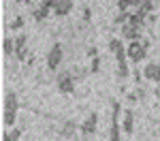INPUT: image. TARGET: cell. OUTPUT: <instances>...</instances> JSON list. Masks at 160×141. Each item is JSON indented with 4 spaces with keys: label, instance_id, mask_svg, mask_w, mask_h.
I'll return each mask as SVG.
<instances>
[{
    "label": "cell",
    "instance_id": "7a4b0ae2",
    "mask_svg": "<svg viewBox=\"0 0 160 141\" xmlns=\"http://www.w3.org/2000/svg\"><path fill=\"white\" fill-rule=\"evenodd\" d=\"M145 47L139 43V41H130V45H128V49H126V53H128V58L132 60V62H141L143 58H145Z\"/></svg>",
    "mask_w": 160,
    "mask_h": 141
},
{
    "label": "cell",
    "instance_id": "52a82bcc",
    "mask_svg": "<svg viewBox=\"0 0 160 141\" xmlns=\"http://www.w3.org/2000/svg\"><path fill=\"white\" fill-rule=\"evenodd\" d=\"M71 9H73V0H58V4H56V13L60 17L62 15H68Z\"/></svg>",
    "mask_w": 160,
    "mask_h": 141
},
{
    "label": "cell",
    "instance_id": "277c9868",
    "mask_svg": "<svg viewBox=\"0 0 160 141\" xmlns=\"http://www.w3.org/2000/svg\"><path fill=\"white\" fill-rule=\"evenodd\" d=\"M96 113H90L88 115V120L81 124V133L86 135V137H90V135H94V130H96Z\"/></svg>",
    "mask_w": 160,
    "mask_h": 141
},
{
    "label": "cell",
    "instance_id": "4fadbf2b",
    "mask_svg": "<svg viewBox=\"0 0 160 141\" xmlns=\"http://www.w3.org/2000/svg\"><path fill=\"white\" fill-rule=\"evenodd\" d=\"M2 49H4V53H7V56L15 53V43H13V38H11V37L4 38V45H2Z\"/></svg>",
    "mask_w": 160,
    "mask_h": 141
},
{
    "label": "cell",
    "instance_id": "4316f807",
    "mask_svg": "<svg viewBox=\"0 0 160 141\" xmlns=\"http://www.w3.org/2000/svg\"><path fill=\"white\" fill-rule=\"evenodd\" d=\"M158 2H160V0H158Z\"/></svg>",
    "mask_w": 160,
    "mask_h": 141
},
{
    "label": "cell",
    "instance_id": "9c48e42d",
    "mask_svg": "<svg viewBox=\"0 0 160 141\" xmlns=\"http://www.w3.org/2000/svg\"><path fill=\"white\" fill-rule=\"evenodd\" d=\"M132 122H135L132 111H126V113H124V130H126V133H132Z\"/></svg>",
    "mask_w": 160,
    "mask_h": 141
},
{
    "label": "cell",
    "instance_id": "5b68a950",
    "mask_svg": "<svg viewBox=\"0 0 160 141\" xmlns=\"http://www.w3.org/2000/svg\"><path fill=\"white\" fill-rule=\"evenodd\" d=\"M143 77L152 81H160V64H148L143 68Z\"/></svg>",
    "mask_w": 160,
    "mask_h": 141
},
{
    "label": "cell",
    "instance_id": "2e32d148",
    "mask_svg": "<svg viewBox=\"0 0 160 141\" xmlns=\"http://www.w3.org/2000/svg\"><path fill=\"white\" fill-rule=\"evenodd\" d=\"M109 141H122V139H120V126H118V122L111 124V137H109Z\"/></svg>",
    "mask_w": 160,
    "mask_h": 141
},
{
    "label": "cell",
    "instance_id": "9a60e30c",
    "mask_svg": "<svg viewBox=\"0 0 160 141\" xmlns=\"http://www.w3.org/2000/svg\"><path fill=\"white\" fill-rule=\"evenodd\" d=\"M19 135H22V128H13L11 133L4 135V141H19Z\"/></svg>",
    "mask_w": 160,
    "mask_h": 141
},
{
    "label": "cell",
    "instance_id": "8992f818",
    "mask_svg": "<svg viewBox=\"0 0 160 141\" xmlns=\"http://www.w3.org/2000/svg\"><path fill=\"white\" fill-rule=\"evenodd\" d=\"M122 34L128 38V41H141V32H139V28H135V26H130V24H124Z\"/></svg>",
    "mask_w": 160,
    "mask_h": 141
},
{
    "label": "cell",
    "instance_id": "6da1fadb",
    "mask_svg": "<svg viewBox=\"0 0 160 141\" xmlns=\"http://www.w3.org/2000/svg\"><path fill=\"white\" fill-rule=\"evenodd\" d=\"M62 58H64V51H62V45L60 43H56L53 47L49 49V53H47V66H49L51 71H56L58 66H60Z\"/></svg>",
    "mask_w": 160,
    "mask_h": 141
},
{
    "label": "cell",
    "instance_id": "7c38bea8",
    "mask_svg": "<svg viewBox=\"0 0 160 141\" xmlns=\"http://www.w3.org/2000/svg\"><path fill=\"white\" fill-rule=\"evenodd\" d=\"M143 15H139V13H130V19H128V24L130 26H135V28H141L143 26Z\"/></svg>",
    "mask_w": 160,
    "mask_h": 141
},
{
    "label": "cell",
    "instance_id": "d4e9b609",
    "mask_svg": "<svg viewBox=\"0 0 160 141\" xmlns=\"http://www.w3.org/2000/svg\"><path fill=\"white\" fill-rule=\"evenodd\" d=\"M98 68H100V60L96 56V58H92V73H98Z\"/></svg>",
    "mask_w": 160,
    "mask_h": 141
},
{
    "label": "cell",
    "instance_id": "d6986e66",
    "mask_svg": "<svg viewBox=\"0 0 160 141\" xmlns=\"http://www.w3.org/2000/svg\"><path fill=\"white\" fill-rule=\"evenodd\" d=\"M128 19H130V13L126 11V13H120V15H118V17H115V24H128Z\"/></svg>",
    "mask_w": 160,
    "mask_h": 141
},
{
    "label": "cell",
    "instance_id": "e0dca14e",
    "mask_svg": "<svg viewBox=\"0 0 160 141\" xmlns=\"http://www.w3.org/2000/svg\"><path fill=\"white\" fill-rule=\"evenodd\" d=\"M109 49L113 51V53H118V51H122L124 49V45H122V41H118V38H113L109 43Z\"/></svg>",
    "mask_w": 160,
    "mask_h": 141
},
{
    "label": "cell",
    "instance_id": "3957f363",
    "mask_svg": "<svg viewBox=\"0 0 160 141\" xmlns=\"http://www.w3.org/2000/svg\"><path fill=\"white\" fill-rule=\"evenodd\" d=\"M58 88H60V92H64V94H71L75 90L73 77L68 75V73H60V75H58Z\"/></svg>",
    "mask_w": 160,
    "mask_h": 141
},
{
    "label": "cell",
    "instance_id": "484cf974",
    "mask_svg": "<svg viewBox=\"0 0 160 141\" xmlns=\"http://www.w3.org/2000/svg\"><path fill=\"white\" fill-rule=\"evenodd\" d=\"M88 56H90V58H96V47H90V49H88Z\"/></svg>",
    "mask_w": 160,
    "mask_h": 141
},
{
    "label": "cell",
    "instance_id": "5bb4252c",
    "mask_svg": "<svg viewBox=\"0 0 160 141\" xmlns=\"http://www.w3.org/2000/svg\"><path fill=\"white\" fill-rule=\"evenodd\" d=\"M15 120H17L15 111H7V109H4V126H13V124H15Z\"/></svg>",
    "mask_w": 160,
    "mask_h": 141
},
{
    "label": "cell",
    "instance_id": "603a6c76",
    "mask_svg": "<svg viewBox=\"0 0 160 141\" xmlns=\"http://www.w3.org/2000/svg\"><path fill=\"white\" fill-rule=\"evenodd\" d=\"M56 4H58V0H43L41 2V7H45V9H56Z\"/></svg>",
    "mask_w": 160,
    "mask_h": 141
},
{
    "label": "cell",
    "instance_id": "ffe728a7",
    "mask_svg": "<svg viewBox=\"0 0 160 141\" xmlns=\"http://www.w3.org/2000/svg\"><path fill=\"white\" fill-rule=\"evenodd\" d=\"M118 9H120V13H126L130 9V0H118Z\"/></svg>",
    "mask_w": 160,
    "mask_h": 141
},
{
    "label": "cell",
    "instance_id": "8fae6325",
    "mask_svg": "<svg viewBox=\"0 0 160 141\" xmlns=\"http://www.w3.org/2000/svg\"><path fill=\"white\" fill-rule=\"evenodd\" d=\"M128 73H130V68H128V62L126 60H120L118 62V77H128Z\"/></svg>",
    "mask_w": 160,
    "mask_h": 141
},
{
    "label": "cell",
    "instance_id": "ac0fdd59",
    "mask_svg": "<svg viewBox=\"0 0 160 141\" xmlns=\"http://www.w3.org/2000/svg\"><path fill=\"white\" fill-rule=\"evenodd\" d=\"M26 45H28V38H26V37H17V38H15V51L26 49Z\"/></svg>",
    "mask_w": 160,
    "mask_h": 141
},
{
    "label": "cell",
    "instance_id": "7402d4cb",
    "mask_svg": "<svg viewBox=\"0 0 160 141\" xmlns=\"http://www.w3.org/2000/svg\"><path fill=\"white\" fill-rule=\"evenodd\" d=\"M120 111H122V105H120V103H113V122H118Z\"/></svg>",
    "mask_w": 160,
    "mask_h": 141
},
{
    "label": "cell",
    "instance_id": "30bf717a",
    "mask_svg": "<svg viewBox=\"0 0 160 141\" xmlns=\"http://www.w3.org/2000/svg\"><path fill=\"white\" fill-rule=\"evenodd\" d=\"M32 17H34L37 22H43V19H47V17H49V9H45V7H38L37 11L32 13Z\"/></svg>",
    "mask_w": 160,
    "mask_h": 141
},
{
    "label": "cell",
    "instance_id": "ba28073f",
    "mask_svg": "<svg viewBox=\"0 0 160 141\" xmlns=\"http://www.w3.org/2000/svg\"><path fill=\"white\" fill-rule=\"evenodd\" d=\"M17 107H19V105H17V96H15L13 92H9L7 98H4V109H7V111H17Z\"/></svg>",
    "mask_w": 160,
    "mask_h": 141
},
{
    "label": "cell",
    "instance_id": "cb8c5ba5",
    "mask_svg": "<svg viewBox=\"0 0 160 141\" xmlns=\"http://www.w3.org/2000/svg\"><path fill=\"white\" fill-rule=\"evenodd\" d=\"M15 56H17V60H28L30 56H28V49H19V51H15Z\"/></svg>",
    "mask_w": 160,
    "mask_h": 141
},
{
    "label": "cell",
    "instance_id": "44dd1931",
    "mask_svg": "<svg viewBox=\"0 0 160 141\" xmlns=\"http://www.w3.org/2000/svg\"><path fill=\"white\" fill-rule=\"evenodd\" d=\"M22 26H24V17H15L11 22V30H19Z\"/></svg>",
    "mask_w": 160,
    "mask_h": 141
}]
</instances>
